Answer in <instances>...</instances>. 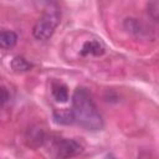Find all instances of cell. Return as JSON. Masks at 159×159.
<instances>
[{
	"label": "cell",
	"mask_w": 159,
	"mask_h": 159,
	"mask_svg": "<svg viewBox=\"0 0 159 159\" xmlns=\"http://www.w3.org/2000/svg\"><path fill=\"white\" fill-rule=\"evenodd\" d=\"M72 114L76 123L88 130H99L103 127L102 114L84 87H77L72 94Z\"/></svg>",
	"instance_id": "6da1fadb"
},
{
	"label": "cell",
	"mask_w": 159,
	"mask_h": 159,
	"mask_svg": "<svg viewBox=\"0 0 159 159\" xmlns=\"http://www.w3.org/2000/svg\"><path fill=\"white\" fill-rule=\"evenodd\" d=\"M46 142L50 143L48 152L55 159H70L82 153L83 147L75 139L67 138H52L47 137ZM45 142V143H46Z\"/></svg>",
	"instance_id": "7a4b0ae2"
},
{
	"label": "cell",
	"mask_w": 159,
	"mask_h": 159,
	"mask_svg": "<svg viewBox=\"0 0 159 159\" xmlns=\"http://www.w3.org/2000/svg\"><path fill=\"white\" fill-rule=\"evenodd\" d=\"M58 24H60V12L57 10H50L45 12L36 21L32 29V35L36 40L40 41L48 40L55 32Z\"/></svg>",
	"instance_id": "3957f363"
},
{
	"label": "cell",
	"mask_w": 159,
	"mask_h": 159,
	"mask_svg": "<svg viewBox=\"0 0 159 159\" xmlns=\"http://www.w3.org/2000/svg\"><path fill=\"white\" fill-rule=\"evenodd\" d=\"M46 139H47V134H46L43 125H41V124H35V125L30 127L25 135V143L31 149H37V148L42 147L45 144Z\"/></svg>",
	"instance_id": "277c9868"
},
{
	"label": "cell",
	"mask_w": 159,
	"mask_h": 159,
	"mask_svg": "<svg viewBox=\"0 0 159 159\" xmlns=\"http://www.w3.org/2000/svg\"><path fill=\"white\" fill-rule=\"evenodd\" d=\"M80 53H81V56H87V55L102 56L104 53V46L97 40H89L83 43Z\"/></svg>",
	"instance_id": "5b68a950"
},
{
	"label": "cell",
	"mask_w": 159,
	"mask_h": 159,
	"mask_svg": "<svg viewBox=\"0 0 159 159\" xmlns=\"http://www.w3.org/2000/svg\"><path fill=\"white\" fill-rule=\"evenodd\" d=\"M17 42V35L10 30H1L0 31V48L10 50Z\"/></svg>",
	"instance_id": "8992f818"
},
{
	"label": "cell",
	"mask_w": 159,
	"mask_h": 159,
	"mask_svg": "<svg viewBox=\"0 0 159 159\" xmlns=\"http://www.w3.org/2000/svg\"><path fill=\"white\" fill-rule=\"evenodd\" d=\"M124 29L133 34V35H137V36H143L147 31L143 26V24L140 21H138L137 19H133V17H128L124 20Z\"/></svg>",
	"instance_id": "52a82bcc"
},
{
	"label": "cell",
	"mask_w": 159,
	"mask_h": 159,
	"mask_svg": "<svg viewBox=\"0 0 159 159\" xmlns=\"http://www.w3.org/2000/svg\"><path fill=\"white\" fill-rule=\"evenodd\" d=\"M53 119L56 123H60V124H72L75 122L72 111L66 108L53 111Z\"/></svg>",
	"instance_id": "ba28073f"
},
{
	"label": "cell",
	"mask_w": 159,
	"mask_h": 159,
	"mask_svg": "<svg viewBox=\"0 0 159 159\" xmlns=\"http://www.w3.org/2000/svg\"><path fill=\"white\" fill-rule=\"evenodd\" d=\"M51 88H52V96L57 102H66L68 99V89L63 83L53 82Z\"/></svg>",
	"instance_id": "9c48e42d"
},
{
	"label": "cell",
	"mask_w": 159,
	"mask_h": 159,
	"mask_svg": "<svg viewBox=\"0 0 159 159\" xmlns=\"http://www.w3.org/2000/svg\"><path fill=\"white\" fill-rule=\"evenodd\" d=\"M11 68L15 72H26L32 68V65L21 56H16L11 61Z\"/></svg>",
	"instance_id": "30bf717a"
},
{
	"label": "cell",
	"mask_w": 159,
	"mask_h": 159,
	"mask_svg": "<svg viewBox=\"0 0 159 159\" xmlns=\"http://www.w3.org/2000/svg\"><path fill=\"white\" fill-rule=\"evenodd\" d=\"M148 15L154 20L158 21L159 19V1H152L148 4Z\"/></svg>",
	"instance_id": "8fae6325"
},
{
	"label": "cell",
	"mask_w": 159,
	"mask_h": 159,
	"mask_svg": "<svg viewBox=\"0 0 159 159\" xmlns=\"http://www.w3.org/2000/svg\"><path fill=\"white\" fill-rule=\"evenodd\" d=\"M10 99V93L5 86H0V106H4Z\"/></svg>",
	"instance_id": "7c38bea8"
},
{
	"label": "cell",
	"mask_w": 159,
	"mask_h": 159,
	"mask_svg": "<svg viewBox=\"0 0 159 159\" xmlns=\"http://www.w3.org/2000/svg\"><path fill=\"white\" fill-rule=\"evenodd\" d=\"M106 159H114V157H113V155H108Z\"/></svg>",
	"instance_id": "4fadbf2b"
}]
</instances>
